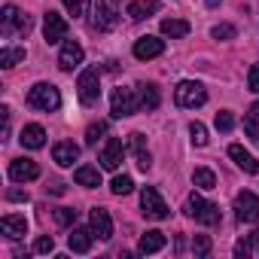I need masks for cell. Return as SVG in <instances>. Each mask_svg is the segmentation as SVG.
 <instances>
[{
	"mask_svg": "<svg viewBox=\"0 0 259 259\" xmlns=\"http://www.w3.org/2000/svg\"><path fill=\"white\" fill-rule=\"evenodd\" d=\"M186 217H192V220L201 223V226H217V223H220V207H217L213 201L201 198L198 192H192V195L186 198Z\"/></svg>",
	"mask_w": 259,
	"mask_h": 259,
	"instance_id": "6da1fadb",
	"label": "cell"
},
{
	"mask_svg": "<svg viewBox=\"0 0 259 259\" xmlns=\"http://www.w3.org/2000/svg\"><path fill=\"white\" fill-rule=\"evenodd\" d=\"M89 25L95 31H113L119 25V13L110 0H92L89 4Z\"/></svg>",
	"mask_w": 259,
	"mask_h": 259,
	"instance_id": "7a4b0ae2",
	"label": "cell"
},
{
	"mask_svg": "<svg viewBox=\"0 0 259 259\" xmlns=\"http://www.w3.org/2000/svg\"><path fill=\"white\" fill-rule=\"evenodd\" d=\"M28 104H31L34 110L52 113V110L61 107V95H58V89H55L52 82H37V85L28 92Z\"/></svg>",
	"mask_w": 259,
	"mask_h": 259,
	"instance_id": "3957f363",
	"label": "cell"
},
{
	"mask_svg": "<svg viewBox=\"0 0 259 259\" xmlns=\"http://www.w3.org/2000/svg\"><path fill=\"white\" fill-rule=\"evenodd\" d=\"M31 16H25V13H19L13 4H7L4 7V13H0V34L4 37H13V34H25L28 37V31H31Z\"/></svg>",
	"mask_w": 259,
	"mask_h": 259,
	"instance_id": "277c9868",
	"label": "cell"
},
{
	"mask_svg": "<svg viewBox=\"0 0 259 259\" xmlns=\"http://www.w3.org/2000/svg\"><path fill=\"white\" fill-rule=\"evenodd\" d=\"M76 92H79V101H82L85 107H95L98 98H101V70H98V67H85V70L79 73Z\"/></svg>",
	"mask_w": 259,
	"mask_h": 259,
	"instance_id": "5b68a950",
	"label": "cell"
},
{
	"mask_svg": "<svg viewBox=\"0 0 259 259\" xmlns=\"http://www.w3.org/2000/svg\"><path fill=\"white\" fill-rule=\"evenodd\" d=\"M174 101H177V107L195 110V107H201V104L207 101V92H204L201 82H195V79H183V82L174 89Z\"/></svg>",
	"mask_w": 259,
	"mask_h": 259,
	"instance_id": "8992f818",
	"label": "cell"
},
{
	"mask_svg": "<svg viewBox=\"0 0 259 259\" xmlns=\"http://www.w3.org/2000/svg\"><path fill=\"white\" fill-rule=\"evenodd\" d=\"M141 110V98L135 95V89H116L113 98H110V113L113 119H122V116H135Z\"/></svg>",
	"mask_w": 259,
	"mask_h": 259,
	"instance_id": "52a82bcc",
	"label": "cell"
},
{
	"mask_svg": "<svg viewBox=\"0 0 259 259\" xmlns=\"http://www.w3.org/2000/svg\"><path fill=\"white\" fill-rule=\"evenodd\" d=\"M141 207H144V217H150V220H168V204L159 195V189H153V186H144Z\"/></svg>",
	"mask_w": 259,
	"mask_h": 259,
	"instance_id": "ba28073f",
	"label": "cell"
},
{
	"mask_svg": "<svg viewBox=\"0 0 259 259\" xmlns=\"http://www.w3.org/2000/svg\"><path fill=\"white\" fill-rule=\"evenodd\" d=\"M235 217L241 223H259V195L256 192H238L235 195Z\"/></svg>",
	"mask_w": 259,
	"mask_h": 259,
	"instance_id": "9c48e42d",
	"label": "cell"
},
{
	"mask_svg": "<svg viewBox=\"0 0 259 259\" xmlns=\"http://www.w3.org/2000/svg\"><path fill=\"white\" fill-rule=\"evenodd\" d=\"M43 37H46V43H61L67 37V22H64L61 13H55V10L46 13V19H43Z\"/></svg>",
	"mask_w": 259,
	"mask_h": 259,
	"instance_id": "30bf717a",
	"label": "cell"
},
{
	"mask_svg": "<svg viewBox=\"0 0 259 259\" xmlns=\"http://www.w3.org/2000/svg\"><path fill=\"white\" fill-rule=\"evenodd\" d=\"M122 156H125V144L119 138H110L104 144V150H101V168L104 171H116L122 165Z\"/></svg>",
	"mask_w": 259,
	"mask_h": 259,
	"instance_id": "8fae6325",
	"label": "cell"
},
{
	"mask_svg": "<svg viewBox=\"0 0 259 259\" xmlns=\"http://www.w3.org/2000/svg\"><path fill=\"white\" fill-rule=\"evenodd\" d=\"M89 223H92L95 238H101V241H110L113 238V220H110V210L107 207H92Z\"/></svg>",
	"mask_w": 259,
	"mask_h": 259,
	"instance_id": "7c38bea8",
	"label": "cell"
},
{
	"mask_svg": "<svg viewBox=\"0 0 259 259\" xmlns=\"http://www.w3.org/2000/svg\"><path fill=\"white\" fill-rule=\"evenodd\" d=\"M10 177H13L16 183H28V180H37V177H40V168H37V162H31V159H13V162H10Z\"/></svg>",
	"mask_w": 259,
	"mask_h": 259,
	"instance_id": "4fadbf2b",
	"label": "cell"
},
{
	"mask_svg": "<svg viewBox=\"0 0 259 259\" xmlns=\"http://www.w3.org/2000/svg\"><path fill=\"white\" fill-rule=\"evenodd\" d=\"M162 52H165V40H159V37H141L135 43V58H141V61L159 58Z\"/></svg>",
	"mask_w": 259,
	"mask_h": 259,
	"instance_id": "5bb4252c",
	"label": "cell"
},
{
	"mask_svg": "<svg viewBox=\"0 0 259 259\" xmlns=\"http://www.w3.org/2000/svg\"><path fill=\"white\" fill-rule=\"evenodd\" d=\"M79 64H82V46H79L76 40H64L61 55H58V67H61V70H73V67H79Z\"/></svg>",
	"mask_w": 259,
	"mask_h": 259,
	"instance_id": "9a60e30c",
	"label": "cell"
},
{
	"mask_svg": "<svg viewBox=\"0 0 259 259\" xmlns=\"http://www.w3.org/2000/svg\"><path fill=\"white\" fill-rule=\"evenodd\" d=\"M52 159H55V165L70 168V165L79 159V147H76L73 141H58V144L52 147Z\"/></svg>",
	"mask_w": 259,
	"mask_h": 259,
	"instance_id": "2e32d148",
	"label": "cell"
},
{
	"mask_svg": "<svg viewBox=\"0 0 259 259\" xmlns=\"http://www.w3.org/2000/svg\"><path fill=\"white\" fill-rule=\"evenodd\" d=\"M92 241H95V232L92 229H82V226H73V232L67 235V247L73 253H89L92 250Z\"/></svg>",
	"mask_w": 259,
	"mask_h": 259,
	"instance_id": "e0dca14e",
	"label": "cell"
},
{
	"mask_svg": "<svg viewBox=\"0 0 259 259\" xmlns=\"http://www.w3.org/2000/svg\"><path fill=\"white\" fill-rule=\"evenodd\" d=\"M128 147H132V153L138 156V168H141V171H150L153 156H150V150H147V144H144V135H141V132L128 135Z\"/></svg>",
	"mask_w": 259,
	"mask_h": 259,
	"instance_id": "ac0fdd59",
	"label": "cell"
},
{
	"mask_svg": "<svg viewBox=\"0 0 259 259\" xmlns=\"http://www.w3.org/2000/svg\"><path fill=\"white\" fill-rule=\"evenodd\" d=\"M153 13H159V0H132L125 10V16L132 22H141V19H150Z\"/></svg>",
	"mask_w": 259,
	"mask_h": 259,
	"instance_id": "d6986e66",
	"label": "cell"
},
{
	"mask_svg": "<svg viewBox=\"0 0 259 259\" xmlns=\"http://www.w3.org/2000/svg\"><path fill=\"white\" fill-rule=\"evenodd\" d=\"M229 156L235 159V165H238L241 171H247V174H259V159H253L241 144H232V147H229Z\"/></svg>",
	"mask_w": 259,
	"mask_h": 259,
	"instance_id": "ffe728a7",
	"label": "cell"
},
{
	"mask_svg": "<svg viewBox=\"0 0 259 259\" xmlns=\"http://www.w3.org/2000/svg\"><path fill=\"white\" fill-rule=\"evenodd\" d=\"M22 147L28 150H43L46 147V128L43 125H25V132H22Z\"/></svg>",
	"mask_w": 259,
	"mask_h": 259,
	"instance_id": "44dd1931",
	"label": "cell"
},
{
	"mask_svg": "<svg viewBox=\"0 0 259 259\" xmlns=\"http://www.w3.org/2000/svg\"><path fill=\"white\" fill-rule=\"evenodd\" d=\"M0 229H4V235L7 238H22L25 232H28V220L25 217H19V213H7L4 220H0Z\"/></svg>",
	"mask_w": 259,
	"mask_h": 259,
	"instance_id": "7402d4cb",
	"label": "cell"
},
{
	"mask_svg": "<svg viewBox=\"0 0 259 259\" xmlns=\"http://www.w3.org/2000/svg\"><path fill=\"white\" fill-rule=\"evenodd\" d=\"M165 232H159V229H153V232H147L144 238H141V244H138V253H144V256H150V253H159L162 247H165Z\"/></svg>",
	"mask_w": 259,
	"mask_h": 259,
	"instance_id": "603a6c76",
	"label": "cell"
},
{
	"mask_svg": "<svg viewBox=\"0 0 259 259\" xmlns=\"http://www.w3.org/2000/svg\"><path fill=\"white\" fill-rule=\"evenodd\" d=\"M138 98H141V107H144V110H156L159 101H162L156 82H141V85H138Z\"/></svg>",
	"mask_w": 259,
	"mask_h": 259,
	"instance_id": "cb8c5ba5",
	"label": "cell"
},
{
	"mask_svg": "<svg viewBox=\"0 0 259 259\" xmlns=\"http://www.w3.org/2000/svg\"><path fill=\"white\" fill-rule=\"evenodd\" d=\"M73 180H76L79 186H85V189H95V186H101V171L92 168V165H79L76 174H73Z\"/></svg>",
	"mask_w": 259,
	"mask_h": 259,
	"instance_id": "d4e9b609",
	"label": "cell"
},
{
	"mask_svg": "<svg viewBox=\"0 0 259 259\" xmlns=\"http://www.w3.org/2000/svg\"><path fill=\"white\" fill-rule=\"evenodd\" d=\"M253 253H259V229L250 232L247 238H241V241L235 244V256H238V259H247V256H253Z\"/></svg>",
	"mask_w": 259,
	"mask_h": 259,
	"instance_id": "484cf974",
	"label": "cell"
},
{
	"mask_svg": "<svg viewBox=\"0 0 259 259\" xmlns=\"http://www.w3.org/2000/svg\"><path fill=\"white\" fill-rule=\"evenodd\" d=\"M162 34L171 37V40H180V37L189 34V22H183V19H165L162 22Z\"/></svg>",
	"mask_w": 259,
	"mask_h": 259,
	"instance_id": "4316f807",
	"label": "cell"
},
{
	"mask_svg": "<svg viewBox=\"0 0 259 259\" xmlns=\"http://www.w3.org/2000/svg\"><path fill=\"white\" fill-rule=\"evenodd\" d=\"M19 61H25V49L22 46H7L4 52H0V67H16Z\"/></svg>",
	"mask_w": 259,
	"mask_h": 259,
	"instance_id": "83f0119b",
	"label": "cell"
},
{
	"mask_svg": "<svg viewBox=\"0 0 259 259\" xmlns=\"http://www.w3.org/2000/svg\"><path fill=\"white\" fill-rule=\"evenodd\" d=\"M192 183H195L198 189H213V186H217V174H213L210 168H195V171H192Z\"/></svg>",
	"mask_w": 259,
	"mask_h": 259,
	"instance_id": "f1b7e54d",
	"label": "cell"
},
{
	"mask_svg": "<svg viewBox=\"0 0 259 259\" xmlns=\"http://www.w3.org/2000/svg\"><path fill=\"white\" fill-rule=\"evenodd\" d=\"M104 135H107V122H101V119H98V122H92V125L85 128V144H89V147H95Z\"/></svg>",
	"mask_w": 259,
	"mask_h": 259,
	"instance_id": "f546056e",
	"label": "cell"
},
{
	"mask_svg": "<svg viewBox=\"0 0 259 259\" xmlns=\"http://www.w3.org/2000/svg\"><path fill=\"white\" fill-rule=\"evenodd\" d=\"M110 189H113V195H128V192L135 189V180L128 177V174H119V177H113Z\"/></svg>",
	"mask_w": 259,
	"mask_h": 259,
	"instance_id": "4dcf8cb0",
	"label": "cell"
},
{
	"mask_svg": "<svg viewBox=\"0 0 259 259\" xmlns=\"http://www.w3.org/2000/svg\"><path fill=\"white\" fill-rule=\"evenodd\" d=\"M244 135L250 138V144L259 147V119L256 116H244Z\"/></svg>",
	"mask_w": 259,
	"mask_h": 259,
	"instance_id": "1f68e13d",
	"label": "cell"
},
{
	"mask_svg": "<svg viewBox=\"0 0 259 259\" xmlns=\"http://www.w3.org/2000/svg\"><path fill=\"white\" fill-rule=\"evenodd\" d=\"M189 135H192V144L195 147H207V128L201 122H192L189 125Z\"/></svg>",
	"mask_w": 259,
	"mask_h": 259,
	"instance_id": "d6a6232c",
	"label": "cell"
},
{
	"mask_svg": "<svg viewBox=\"0 0 259 259\" xmlns=\"http://www.w3.org/2000/svg\"><path fill=\"white\" fill-rule=\"evenodd\" d=\"M55 223L58 226H70V223H76V210L73 207H55Z\"/></svg>",
	"mask_w": 259,
	"mask_h": 259,
	"instance_id": "836d02e7",
	"label": "cell"
},
{
	"mask_svg": "<svg viewBox=\"0 0 259 259\" xmlns=\"http://www.w3.org/2000/svg\"><path fill=\"white\" fill-rule=\"evenodd\" d=\"M213 125L220 128V132H232V128H235V116H232L229 110H220L217 119H213Z\"/></svg>",
	"mask_w": 259,
	"mask_h": 259,
	"instance_id": "e575fe53",
	"label": "cell"
},
{
	"mask_svg": "<svg viewBox=\"0 0 259 259\" xmlns=\"http://www.w3.org/2000/svg\"><path fill=\"white\" fill-rule=\"evenodd\" d=\"M210 34H213V40H232V37L238 34V28H235V25H226V22H223V25H217V28H213Z\"/></svg>",
	"mask_w": 259,
	"mask_h": 259,
	"instance_id": "d590c367",
	"label": "cell"
},
{
	"mask_svg": "<svg viewBox=\"0 0 259 259\" xmlns=\"http://www.w3.org/2000/svg\"><path fill=\"white\" fill-rule=\"evenodd\" d=\"M192 253H195V256H207V253H210V238H207V235H195Z\"/></svg>",
	"mask_w": 259,
	"mask_h": 259,
	"instance_id": "8d00e7d4",
	"label": "cell"
},
{
	"mask_svg": "<svg viewBox=\"0 0 259 259\" xmlns=\"http://www.w3.org/2000/svg\"><path fill=\"white\" fill-rule=\"evenodd\" d=\"M52 250H55L52 235H40V238L34 241V253H52Z\"/></svg>",
	"mask_w": 259,
	"mask_h": 259,
	"instance_id": "74e56055",
	"label": "cell"
},
{
	"mask_svg": "<svg viewBox=\"0 0 259 259\" xmlns=\"http://www.w3.org/2000/svg\"><path fill=\"white\" fill-rule=\"evenodd\" d=\"M61 4H64V10L76 19V16H82V0H61Z\"/></svg>",
	"mask_w": 259,
	"mask_h": 259,
	"instance_id": "f35d334b",
	"label": "cell"
},
{
	"mask_svg": "<svg viewBox=\"0 0 259 259\" xmlns=\"http://www.w3.org/2000/svg\"><path fill=\"white\" fill-rule=\"evenodd\" d=\"M247 85H250V92H259V64L250 67V73H247Z\"/></svg>",
	"mask_w": 259,
	"mask_h": 259,
	"instance_id": "ab89813d",
	"label": "cell"
},
{
	"mask_svg": "<svg viewBox=\"0 0 259 259\" xmlns=\"http://www.w3.org/2000/svg\"><path fill=\"white\" fill-rule=\"evenodd\" d=\"M7 198H10V201H28V192H22V189H10Z\"/></svg>",
	"mask_w": 259,
	"mask_h": 259,
	"instance_id": "60d3db41",
	"label": "cell"
},
{
	"mask_svg": "<svg viewBox=\"0 0 259 259\" xmlns=\"http://www.w3.org/2000/svg\"><path fill=\"white\" fill-rule=\"evenodd\" d=\"M49 192H52V195H61V192H64V183H52Z\"/></svg>",
	"mask_w": 259,
	"mask_h": 259,
	"instance_id": "b9f144b4",
	"label": "cell"
},
{
	"mask_svg": "<svg viewBox=\"0 0 259 259\" xmlns=\"http://www.w3.org/2000/svg\"><path fill=\"white\" fill-rule=\"evenodd\" d=\"M250 116H256V119H259V101H256V104L250 107Z\"/></svg>",
	"mask_w": 259,
	"mask_h": 259,
	"instance_id": "7bdbcfd3",
	"label": "cell"
},
{
	"mask_svg": "<svg viewBox=\"0 0 259 259\" xmlns=\"http://www.w3.org/2000/svg\"><path fill=\"white\" fill-rule=\"evenodd\" d=\"M223 4V0H207V7H220Z\"/></svg>",
	"mask_w": 259,
	"mask_h": 259,
	"instance_id": "ee69618b",
	"label": "cell"
},
{
	"mask_svg": "<svg viewBox=\"0 0 259 259\" xmlns=\"http://www.w3.org/2000/svg\"><path fill=\"white\" fill-rule=\"evenodd\" d=\"M110 4H113V7H116V4H119V0H110Z\"/></svg>",
	"mask_w": 259,
	"mask_h": 259,
	"instance_id": "f6af8a7d",
	"label": "cell"
}]
</instances>
